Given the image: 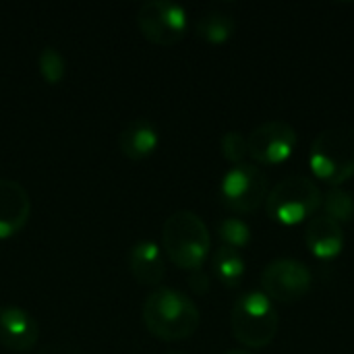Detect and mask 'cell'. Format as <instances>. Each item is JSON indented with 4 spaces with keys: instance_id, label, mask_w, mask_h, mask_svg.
I'll list each match as a JSON object with an SVG mask.
<instances>
[{
    "instance_id": "obj_1",
    "label": "cell",
    "mask_w": 354,
    "mask_h": 354,
    "mask_svg": "<svg viewBox=\"0 0 354 354\" xmlns=\"http://www.w3.org/2000/svg\"><path fill=\"white\" fill-rule=\"evenodd\" d=\"M143 324L151 336L164 342H180L191 338L201 324L197 305L174 288H156L145 297Z\"/></svg>"
},
{
    "instance_id": "obj_2",
    "label": "cell",
    "mask_w": 354,
    "mask_h": 354,
    "mask_svg": "<svg viewBox=\"0 0 354 354\" xmlns=\"http://www.w3.org/2000/svg\"><path fill=\"white\" fill-rule=\"evenodd\" d=\"M209 249V230L195 212L180 209L168 216L162 228V251L176 268L189 274L201 270Z\"/></svg>"
},
{
    "instance_id": "obj_3",
    "label": "cell",
    "mask_w": 354,
    "mask_h": 354,
    "mask_svg": "<svg viewBox=\"0 0 354 354\" xmlns=\"http://www.w3.org/2000/svg\"><path fill=\"white\" fill-rule=\"evenodd\" d=\"M309 166L317 180L338 187L354 176V129L332 127L322 131L309 151Z\"/></svg>"
},
{
    "instance_id": "obj_4",
    "label": "cell",
    "mask_w": 354,
    "mask_h": 354,
    "mask_svg": "<svg viewBox=\"0 0 354 354\" xmlns=\"http://www.w3.org/2000/svg\"><path fill=\"white\" fill-rule=\"evenodd\" d=\"M232 336L247 348H266L278 334V311L274 301L253 290L243 295L230 313Z\"/></svg>"
},
{
    "instance_id": "obj_5",
    "label": "cell",
    "mask_w": 354,
    "mask_h": 354,
    "mask_svg": "<svg viewBox=\"0 0 354 354\" xmlns=\"http://www.w3.org/2000/svg\"><path fill=\"white\" fill-rule=\"evenodd\" d=\"M322 199L324 195L315 183L305 176H288L270 191L266 209L272 220L284 226H297L315 216Z\"/></svg>"
},
{
    "instance_id": "obj_6",
    "label": "cell",
    "mask_w": 354,
    "mask_h": 354,
    "mask_svg": "<svg viewBox=\"0 0 354 354\" xmlns=\"http://www.w3.org/2000/svg\"><path fill=\"white\" fill-rule=\"evenodd\" d=\"M137 25L156 46H174L187 35V10L170 0H147L137 8Z\"/></svg>"
},
{
    "instance_id": "obj_7",
    "label": "cell",
    "mask_w": 354,
    "mask_h": 354,
    "mask_svg": "<svg viewBox=\"0 0 354 354\" xmlns=\"http://www.w3.org/2000/svg\"><path fill=\"white\" fill-rule=\"evenodd\" d=\"M220 195L232 212L251 214L268 199V176L253 164H236L222 176Z\"/></svg>"
},
{
    "instance_id": "obj_8",
    "label": "cell",
    "mask_w": 354,
    "mask_h": 354,
    "mask_svg": "<svg viewBox=\"0 0 354 354\" xmlns=\"http://www.w3.org/2000/svg\"><path fill=\"white\" fill-rule=\"evenodd\" d=\"M313 276L297 259H276L261 274L263 295L278 303H295L311 290Z\"/></svg>"
},
{
    "instance_id": "obj_9",
    "label": "cell",
    "mask_w": 354,
    "mask_h": 354,
    "mask_svg": "<svg viewBox=\"0 0 354 354\" xmlns=\"http://www.w3.org/2000/svg\"><path fill=\"white\" fill-rule=\"evenodd\" d=\"M249 156L263 166H280L288 162L297 147V131L282 120H270L253 129L247 139Z\"/></svg>"
},
{
    "instance_id": "obj_10",
    "label": "cell",
    "mask_w": 354,
    "mask_h": 354,
    "mask_svg": "<svg viewBox=\"0 0 354 354\" xmlns=\"http://www.w3.org/2000/svg\"><path fill=\"white\" fill-rule=\"evenodd\" d=\"M31 216V199L25 187L10 178H0V241L19 234Z\"/></svg>"
},
{
    "instance_id": "obj_11",
    "label": "cell",
    "mask_w": 354,
    "mask_h": 354,
    "mask_svg": "<svg viewBox=\"0 0 354 354\" xmlns=\"http://www.w3.org/2000/svg\"><path fill=\"white\" fill-rule=\"evenodd\" d=\"M37 322L21 307H0V344L8 351L25 353L37 344Z\"/></svg>"
},
{
    "instance_id": "obj_12",
    "label": "cell",
    "mask_w": 354,
    "mask_h": 354,
    "mask_svg": "<svg viewBox=\"0 0 354 354\" xmlns=\"http://www.w3.org/2000/svg\"><path fill=\"white\" fill-rule=\"evenodd\" d=\"M127 263L133 278L145 286H158L166 276L164 251L153 241H139L133 245L127 255Z\"/></svg>"
},
{
    "instance_id": "obj_13",
    "label": "cell",
    "mask_w": 354,
    "mask_h": 354,
    "mask_svg": "<svg viewBox=\"0 0 354 354\" xmlns=\"http://www.w3.org/2000/svg\"><path fill=\"white\" fill-rule=\"evenodd\" d=\"M305 243L317 259H336L344 249L342 226L326 216H315L305 228Z\"/></svg>"
},
{
    "instance_id": "obj_14",
    "label": "cell",
    "mask_w": 354,
    "mask_h": 354,
    "mask_svg": "<svg viewBox=\"0 0 354 354\" xmlns=\"http://www.w3.org/2000/svg\"><path fill=\"white\" fill-rule=\"evenodd\" d=\"M158 145H160L158 129L153 127V122L145 118H137L129 122L118 135V149L129 160H145L158 149Z\"/></svg>"
},
{
    "instance_id": "obj_15",
    "label": "cell",
    "mask_w": 354,
    "mask_h": 354,
    "mask_svg": "<svg viewBox=\"0 0 354 354\" xmlns=\"http://www.w3.org/2000/svg\"><path fill=\"white\" fill-rule=\"evenodd\" d=\"M234 29H236V23H234L232 15L218 10V8L203 10L195 21V33L207 44L228 41L234 35Z\"/></svg>"
},
{
    "instance_id": "obj_16",
    "label": "cell",
    "mask_w": 354,
    "mask_h": 354,
    "mask_svg": "<svg viewBox=\"0 0 354 354\" xmlns=\"http://www.w3.org/2000/svg\"><path fill=\"white\" fill-rule=\"evenodd\" d=\"M212 268H214L216 278L228 288L239 286L245 276V259H243L241 251L224 247V245L214 253Z\"/></svg>"
},
{
    "instance_id": "obj_17",
    "label": "cell",
    "mask_w": 354,
    "mask_h": 354,
    "mask_svg": "<svg viewBox=\"0 0 354 354\" xmlns=\"http://www.w3.org/2000/svg\"><path fill=\"white\" fill-rule=\"evenodd\" d=\"M322 207H324V214L326 218L334 220L336 224H344V222H351L354 218V197L340 189V187H332L324 199H322Z\"/></svg>"
},
{
    "instance_id": "obj_18",
    "label": "cell",
    "mask_w": 354,
    "mask_h": 354,
    "mask_svg": "<svg viewBox=\"0 0 354 354\" xmlns=\"http://www.w3.org/2000/svg\"><path fill=\"white\" fill-rule=\"evenodd\" d=\"M37 66H39V75L44 77V81L50 83V85H58L64 79V75H66V60L52 46H46L39 52Z\"/></svg>"
},
{
    "instance_id": "obj_19",
    "label": "cell",
    "mask_w": 354,
    "mask_h": 354,
    "mask_svg": "<svg viewBox=\"0 0 354 354\" xmlns=\"http://www.w3.org/2000/svg\"><path fill=\"white\" fill-rule=\"evenodd\" d=\"M218 236L224 247L241 251L251 243V228L239 218H226L218 226Z\"/></svg>"
},
{
    "instance_id": "obj_20",
    "label": "cell",
    "mask_w": 354,
    "mask_h": 354,
    "mask_svg": "<svg viewBox=\"0 0 354 354\" xmlns=\"http://www.w3.org/2000/svg\"><path fill=\"white\" fill-rule=\"evenodd\" d=\"M222 156L230 162V164H243L245 158L249 156V145H247V139L239 133V131H228L224 137H222Z\"/></svg>"
},
{
    "instance_id": "obj_21",
    "label": "cell",
    "mask_w": 354,
    "mask_h": 354,
    "mask_svg": "<svg viewBox=\"0 0 354 354\" xmlns=\"http://www.w3.org/2000/svg\"><path fill=\"white\" fill-rule=\"evenodd\" d=\"M189 286L193 288L195 295H205L209 290V278L203 274V270L191 272L189 274Z\"/></svg>"
},
{
    "instance_id": "obj_22",
    "label": "cell",
    "mask_w": 354,
    "mask_h": 354,
    "mask_svg": "<svg viewBox=\"0 0 354 354\" xmlns=\"http://www.w3.org/2000/svg\"><path fill=\"white\" fill-rule=\"evenodd\" d=\"M35 354H85L81 348H75L71 344H50L44 346L41 351H37Z\"/></svg>"
},
{
    "instance_id": "obj_23",
    "label": "cell",
    "mask_w": 354,
    "mask_h": 354,
    "mask_svg": "<svg viewBox=\"0 0 354 354\" xmlns=\"http://www.w3.org/2000/svg\"><path fill=\"white\" fill-rule=\"evenodd\" d=\"M224 354H255V353H251V351H228V353H224Z\"/></svg>"
},
{
    "instance_id": "obj_24",
    "label": "cell",
    "mask_w": 354,
    "mask_h": 354,
    "mask_svg": "<svg viewBox=\"0 0 354 354\" xmlns=\"http://www.w3.org/2000/svg\"><path fill=\"white\" fill-rule=\"evenodd\" d=\"M170 354H180V353H170Z\"/></svg>"
}]
</instances>
